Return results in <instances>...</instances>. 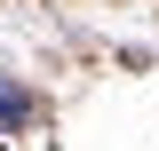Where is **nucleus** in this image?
<instances>
[{
	"mask_svg": "<svg viewBox=\"0 0 159 151\" xmlns=\"http://www.w3.org/2000/svg\"><path fill=\"white\" fill-rule=\"evenodd\" d=\"M24 119H32V95L24 88H0V127H24Z\"/></svg>",
	"mask_w": 159,
	"mask_h": 151,
	"instance_id": "f257e3e1",
	"label": "nucleus"
},
{
	"mask_svg": "<svg viewBox=\"0 0 159 151\" xmlns=\"http://www.w3.org/2000/svg\"><path fill=\"white\" fill-rule=\"evenodd\" d=\"M0 151H8V143H0Z\"/></svg>",
	"mask_w": 159,
	"mask_h": 151,
	"instance_id": "f03ea898",
	"label": "nucleus"
}]
</instances>
